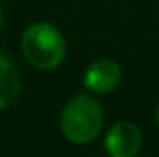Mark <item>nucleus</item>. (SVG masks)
<instances>
[{"instance_id": "0eeeda50", "label": "nucleus", "mask_w": 159, "mask_h": 157, "mask_svg": "<svg viewBox=\"0 0 159 157\" xmlns=\"http://www.w3.org/2000/svg\"><path fill=\"white\" fill-rule=\"evenodd\" d=\"M156 117H157V124H159V104H157V113H156Z\"/></svg>"}, {"instance_id": "f03ea898", "label": "nucleus", "mask_w": 159, "mask_h": 157, "mask_svg": "<svg viewBox=\"0 0 159 157\" xmlns=\"http://www.w3.org/2000/svg\"><path fill=\"white\" fill-rule=\"evenodd\" d=\"M22 54L35 69L52 70L65 57V39L50 22H35L22 34Z\"/></svg>"}, {"instance_id": "423d86ee", "label": "nucleus", "mask_w": 159, "mask_h": 157, "mask_svg": "<svg viewBox=\"0 0 159 157\" xmlns=\"http://www.w3.org/2000/svg\"><path fill=\"white\" fill-rule=\"evenodd\" d=\"M2 24H4V13H2V7H0V30H2Z\"/></svg>"}, {"instance_id": "7ed1b4c3", "label": "nucleus", "mask_w": 159, "mask_h": 157, "mask_svg": "<svg viewBox=\"0 0 159 157\" xmlns=\"http://www.w3.org/2000/svg\"><path fill=\"white\" fill-rule=\"evenodd\" d=\"M143 146L141 129L131 122H117L106 135V148L113 157H133Z\"/></svg>"}, {"instance_id": "39448f33", "label": "nucleus", "mask_w": 159, "mask_h": 157, "mask_svg": "<svg viewBox=\"0 0 159 157\" xmlns=\"http://www.w3.org/2000/svg\"><path fill=\"white\" fill-rule=\"evenodd\" d=\"M20 94V76L13 61L0 52V109L9 107Z\"/></svg>"}, {"instance_id": "20e7f679", "label": "nucleus", "mask_w": 159, "mask_h": 157, "mask_svg": "<svg viewBox=\"0 0 159 157\" xmlns=\"http://www.w3.org/2000/svg\"><path fill=\"white\" fill-rule=\"evenodd\" d=\"M122 78L120 67L111 61V59H98L94 61L83 74V85L96 94H104V92H111L113 89H117Z\"/></svg>"}, {"instance_id": "f257e3e1", "label": "nucleus", "mask_w": 159, "mask_h": 157, "mask_svg": "<svg viewBox=\"0 0 159 157\" xmlns=\"http://www.w3.org/2000/svg\"><path fill=\"white\" fill-rule=\"evenodd\" d=\"M102 126L104 109L94 98L87 94L72 98L61 113V131L74 144L93 142L100 135Z\"/></svg>"}]
</instances>
